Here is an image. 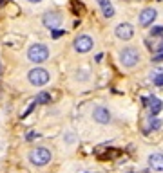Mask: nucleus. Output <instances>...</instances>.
I'll list each match as a JSON object with an SVG mask.
<instances>
[{
  "mask_svg": "<svg viewBox=\"0 0 163 173\" xmlns=\"http://www.w3.org/2000/svg\"><path fill=\"white\" fill-rule=\"evenodd\" d=\"M149 166L156 171H163V155L161 153L149 155Z\"/></svg>",
  "mask_w": 163,
  "mask_h": 173,
  "instance_id": "obj_10",
  "label": "nucleus"
},
{
  "mask_svg": "<svg viewBox=\"0 0 163 173\" xmlns=\"http://www.w3.org/2000/svg\"><path fill=\"white\" fill-rule=\"evenodd\" d=\"M152 81H154V85H156V87H163V72H161V74H158V76H154Z\"/></svg>",
  "mask_w": 163,
  "mask_h": 173,
  "instance_id": "obj_16",
  "label": "nucleus"
},
{
  "mask_svg": "<svg viewBox=\"0 0 163 173\" xmlns=\"http://www.w3.org/2000/svg\"><path fill=\"white\" fill-rule=\"evenodd\" d=\"M93 45H94V41L89 34H80L74 40V51L76 52H89L93 49Z\"/></svg>",
  "mask_w": 163,
  "mask_h": 173,
  "instance_id": "obj_6",
  "label": "nucleus"
},
{
  "mask_svg": "<svg viewBox=\"0 0 163 173\" xmlns=\"http://www.w3.org/2000/svg\"><path fill=\"white\" fill-rule=\"evenodd\" d=\"M27 77H29V83L31 85H35V87H44L45 83H49V72L45 70V69H42V67H36V69H33L29 74H27Z\"/></svg>",
  "mask_w": 163,
  "mask_h": 173,
  "instance_id": "obj_4",
  "label": "nucleus"
},
{
  "mask_svg": "<svg viewBox=\"0 0 163 173\" xmlns=\"http://www.w3.org/2000/svg\"><path fill=\"white\" fill-rule=\"evenodd\" d=\"M163 108V103L158 99L156 96L149 97V110H150V117H154V115H158L160 112H161Z\"/></svg>",
  "mask_w": 163,
  "mask_h": 173,
  "instance_id": "obj_11",
  "label": "nucleus"
},
{
  "mask_svg": "<svg viewBox=\"0 0 163 173\" xmlns=\"http://www.w3.org/2000/svg\"><path fill=\"white\" fill-rule=\"evenodd\" d=\"M27 2H31V4H38V2H42V0H27Z\"/></svg>",
  "mask_w": 163,
  "mask_h": 173,
  "instance_id": "obj_20",
  "label": "nucleus"
},
{
  "mask_svg": "<svg viewBox=\"0 0 163 173\" xmlns=\"http://www.w3.org/2000/svg\"><path fill=\"white\" fill-rule=\"evenodd\" d=\"M27 58H29V61H33V63H42V61H45V59L49 58V49H47V45H44V43H35V45H31L29 51H27Z\"/></svg>",
  "mask_w": 163,
  "mask_h": 173,
  "instance_id": "obj_2",
  "label": "nucleus"
},
{
  "mask_svg": "<svg viewBox=\"0 0 163 173\" xmlns=\"http://www.w3.org/2000/svg\"><path fill=\"white\" fill-rule=\"evenodd\" d=\"M150 34H152V36H163V27H161V25H158V27H152Z\"/></svg>",
  "mask_w": 163,
  "mask_h": 173,
  "instance_id": "obj_14",
  "label": "nucleus"
},
{
  "mask_svg": "<svg viewBox=\"0 0 163 173\" xmlns=\"http://www.w3.org/2000/svg\"><path fill=\"white\" fill-rule=\"evenodd\" d=\"M4 4H6V0H0V7H2V5H4Z\"/></svg>",
  "mask_w": 163,
  "mask_h": 173,
  "instance_id": "obj_22",
  "label": "nucleus"
},
{
  "mask_svg": "<svg viewBox=\"0 0 163 173\" xmlns=\"http://www.w3.org/2000/svg\"><path fill=\"white\" fill-rule=\"evenodd\" d=\"M114 34H116L120 40H131V38H132V34H134V29H132V25H131V23L123 22V23H118V25H116Z\"/></svg>",
  "mask_w": 163,
  "mask_h": 173,
  "instance_id": "obj_7",
  "label": "nucleus"
},
{
  "mask_svg": "<svg viewBox=\"0 0 163 173\" xmlns=\"http://www.w3.org/2000/svg\"><path fill=\"white\" fill-rule=\"evenodd\" d=\"M158 49H160V52H161V51H163V43H160V47H158Z\"/></svg>",
  "mask_w": 163,
  "mask_h": 173,
  "instance_id": "obj_21",
  "label": "nucleus"
},
{
  "mask_svg": "<svg viewBox=\"0 0 163 173\" xmlns=\"http://www.w3.org/2000/svg\"><path fill=\"white\" fill-rule=\"evenodd\" d=\"M120 61H122L123 67H127V69L134 67V65L140 61V52H138V49H134V47H125L122 52H120Z\"/></svg>",
  "mask_w": 163,
  "mask_h": 173,
  "instance_id": "obj_3",
  "label": "nucleus"
},
{
  "mask_svg": "<svg viewBox=\"0 0 163 173\" xmlns=\"http://www.w3.org/2000/svg\"><path fill=\"white\" fill-rule=\"evenodd\" d=\"M49 101H51V96H49L47 92H42V94L36 96V103H38V105H45V103H49Z\"/></svg>",
  "mask_w": 163,
  "mask_h": 173,
  "instance_id": "obj_13",
  "label": "nucleus"
},
{
  "mask_svg": "<svg viewBox=\"0 0 163 173\" xmlns=\"http://www.w3.org/2000/svg\"><path fill=\"white\" fill-rule=\"evenodd\" d=\"M156 9H152V7H147V9H143L142 13H140V25L143 27H147V25H150L154 18H156Z\"/></svg>",
  "mask_w": 163,
  "mask_h": 173,
  "instance_id": "obj_9",
  "label": "nucleus"
},
{
  "mask_svg": "<svg viewBox=\"0 0 163 173\" xmlns=\"http://www.w3.org/2000/svg\"><path fill=\"white\" fill-rule=\"evenodd\" d=\"M51 159H53V153H51L47 148H44V146L33 148V150L29 152V160H31V164H35V166H45L47 162H51Z\"/></svg>",
  "mask_w": 163,
  "mask_h": 173,
  "instance_id": "obj_1",
  "label": "nucleus"
},
{
  "mask_svg": "<svg viewBox=\"0 0 163 173\" xmlns=\"http://www.w3.org/2000/svg\"><path fill=\"white\" fill-rule=\"evenodd\" d=\"M42 22H44V25L47 27V29H58L62 25V22H63V16H62L58 11H49V13H45L44 15V18H42Z\"/></svg>",
  "mask_w": 163,
  "mask_h": 173,
  "instance_id": "obj_5",
  "label": "nucleus"
},
{
  "mask_svg": "<svg viewBox=\"0 0 163 173\" xmlns=\"http://www.w3.org/2000/svg\"><path fill=\"white\" fill-rule=\"evenodd\" d=\"M161 121H160V119H152V121H150V128H152V130H160V128H161Z\"/></svg>",
  "mask_w": 163,
  "mask_h": 173,
  "instance_id": "obj_15",
  "label": "nucleus"
},
{
  "mask_svg": "<svg viewBox=\"0 0 163 173\" xmlns=\"http://www.w3.org/2000/svg\"><path fill=\"white\" fill-rule=\"evenodd\" d=\"M93 119H94L96 123H100V124H107V123L111 121V112H109V108H105V106H96L94 112H93Z\"/></svg>",
  "mask_w": 163,
  "mask_h": 173,
  "instance_id": "obj_8",
  "label": "nucleus"
},
{
  "mask_svg": "<svg viewBox=\"0 0 163 173\" xmlns=\"http://www.w3.org/2000/svg\"><path fill=\"white\" fill-rule=\"evenodd\" d=\"M152 61H163V51H161V52H158L156 56L152 58Z\"/></svg>",
  "mask_w": 163,
  "mask_h": 173,
  "instance_id": "obj_18",
  "label": "nucleus"
},
{
  "mask_svg": "<svg viewBox=\"0 0 163 173\" xmlns=\"http://www.w3.org/2000/svg\"><path fill=\"white\" fill-rule=\"evenodd\" d=\"M98 5L102 7V13L105 18H112L114 16V7H112L111 0H98Z\"/></svg>",
  "mask_w": 163,
  "mask_h": 173,
  "instance_id": "obj_12",
  "label": "nucleus"
},
{
  "mask_svg": "<svg viewBox=\"0 0 163 173\" xmlns=\"http://www.w3.org/2000/svg\"><path fill=\"white\" fill-rule=\"evenodd\" d=\"M35 137H36V134H35V132H29V134L25 135V139H27V141H31V139H35Z\"/></svg>",
  "mask_w": 163,
  "mask_h": 173,
  "instance_id": "obj_19",
  "label": "nucleus"
},
{
  "mask_svg": "<svg viewBox=\"0 0 163 173\" xmlns=\"http://www.w3.org/2000/svg\"><path fill=\"white\" fill-rule=\"evenodd\" d=\"M62 34H65V31H62V29H55L51 36H53V38H60Z\"/></svg>",
  "mask_w": 163,
  "mask_h": 173,
  "instance_id": "obj_17",
  "label": "nucleus"
}]
</instances>
